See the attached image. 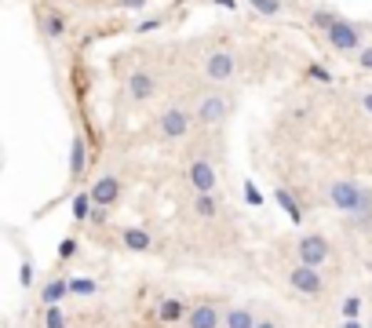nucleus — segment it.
<instances>
[{"instance_id": "423d86ee", "label": "nucleus", "mask_w": 372, "mask_h": 328, "mask_svg": "<svg viewBox=\"0 0 372 328\" xmlns=\"http://www.w3.org/2000/svg\"><path fill=\"white\" fill-rule=\"evenodd\" d=\"M37 33L44 41H51V44H62L70 37V15L62 11L58 4H51V0H41L37 4Z\"/></svg>"}, {"instance_id": "7ed1b4c3", "label": "nucleus", "mask_w": 372, "mask_h": 328, "mask_svg": "<svg viewBox=\"0 0 372 328\" xmlns=\"http://www.w3.org/2000/svg\"><path fill=\"white\" fill-rule=\"evenodd\" d=\"M190 131H194V113L172 103L157 113V121H153V135H157L161 143H186L190 139Z\"/></svg>"}, {"instance_id": "f3484780", "label": "nucleus", "mask_w": 372, "mask_h": 328, "mask_svg": "<svg viewBox=\"0 0 372 328\" xmlns=\"http://www.w3.org/2000/svg\"><path fill=\"white\" fill-rule=\"evenodd\" d=\"M84 172H88V143L77 131V135L70 139V168H66V175H70V183H81Z\"/></svg>"}, {"instance_id": "7c9ffc66", "label": "nucleus", "mask_w": 372, "mask_h": 328, "mask_svg": "<svg viewBox=\"0 0 372 328\" xmlns=\"http://www.w3.org/2000/svg\"><path fill=\"white\" fill-rule=\"evenodd\" d=\"M165 26V19L161 15H153V19H143V22H135V33H139V37H146V33H157Z\"/></svg>"}, {"instance_id": "6ab92c4d", "label": "nucleus", "mask_w": 372, "mask_h": 328, "mask_svg": "<svg viewBox=\"0 0 372 328\" xmlns=\"http://www.w3.org/2000/svg\"><path fill=\"white\" fill-rule=\"evenodd\" d=\"M274 201H277V208H281V212H285L296 226L303 222V205H299V197H296L289 186H277V190H274Z\"/></svg>"}, {"instance_id": "2eb2a0df", "label": "nucleus", "mask_w": 372, "mask_h": 328, "mask_svg": "<svg viewBox=\"0 0 372 328\" xmlns=\"http://www.w3.org/2000/svg\"><path fill=\"white\" fill-rule=\"evenodd\" d=\"M37 299H41L44 307H62V299H70V277L58 274V267H55V274L41 285V295H37Z\"/></svg>"}, {"instance_id": "c85d7f7f", "label": "nucleus", "mask_w": 372, "mask_h": 328, "mask_svg": "<svg viewBox=\"0 0 372 328\" xmlns=\"http://www.w3.org/2000/svg\"><path fill=\"white\" fill-rule=\"evenodd\" d=\"M106 222H110V208L91 205V212H88V226H91V230H103Z\"/></svg>"}, {"instance_id": "20e7f679", "label": "nucleus", "mask_w": 372, "mask_h": 328, "mask_svg": "<svg viewBox=\"0 0 372 328\" xmlns=\"http://www.w3.org/2000/svg\"><path fill=\"white\" fill-rule=\"evenodd\" d=\"M321 37H325V44H329L332 51H339V55H354L358 48H365V26L339 15V19L321 33Z\"/></svg>"}, {"instance_id": "0eeeda50", "label": "nucleus", "mask_w": 372, "mask_h": 328, "mask_svg": "<svg viewBox=\"0 0 372 328\" xmlns=\"http://www.w3.org/2000/svg\"><path fill=\"white\" fill-rule=\"evenodd\" d=\"M285 281L296 295H303V299H321L325 295V274L314 270V267H303V262H292L285 270Z\"/></svg>"}, {"instance_id": "5701e85b", "label": "nucleus", "mask_w": 372, "mask_h": 328, "mask_svg": "<svg viewBox=\"0 0 372 328\" xmlns=\"http://www.w3.org/2000/svg\"><path fill=\"white\" fill-rule=\"evenodd\" d=\"M77 252H81V237H77V234L62 237V241H58V255H55V267H62V262L77 259Z\"/></svg>"}, {"instance_id": "f8f14e48", "label": "nucleus", "mask_w": 372, "mask_h": 328, "mask_svg": "<svg viewBox=\"0 0 372 328\" xmlns=\"http://www.w3.org/2000/svg\"><path fill=\"white\" fill-rule=\"evenodd\" d=\"M88 197L91 205H103V208H117L120 197H124V179L113 172H103L95 183H88Z\"/></svg>"}, {"instance_id": "f704fd0d", "label": "nucleus", "mask_w": 372, "mask_h": 328, "mask_svg": "<svg viewBox=\"0 0 372 328\" xmlns=\"http://www.w3.org/2000/svg\"><path fill=\"white\" fill-rule=\"evenodd\" d=\"M358 103H361V110H365V113H368V117H372V88H368V91H361V95H358Z\"/></svg>"}, {"instance_id": "c9c22d12", "label": "nucleus", "mask_w": 372, "mask_h": 328, "mask_svg": "<svg viewBox=\"0 0 372 328\" xmlns=\"http://www.w3.org/2000/svg\"><path fill=\"white\" fill-rule=\"evenodd\" d=\"M256 328H285V324L277 321V317H259V321H256Z\"/></svg>"}, {"instance_id": "aec40b11", "label": "nucleus", "mask_w": 372, "mask_h": 328, "mask_svg": "<svg viewBox=\"0 0 372 328\" xmlns=\"http://www.w3.org/2000/svg\"><path fill=\"white\" fill-rule=\"evenodd\" d=\"M256 321H259V314L252 307H230L223 314V328H256Z\"/></svg>"}, {"instance_id": "4468645a", "label": "nucleus", "mask_w": 372, "mask_h": 328, "mask_svg": "<svg viewBox=\"0 0 372 328\" xmlns=\"http://www.w3.org/2000/svg\"><path fill=\"white\" fill-rule=\"evenodd\" d=\"M117 241H120L124 252H132V255L153 252V237H150V230H143V226H120L117 230Z\"/></svg>"}, {"instance_id": "9d476101", "label": "nucleus", "mask_w": 372, "mask_h": 328, "mask_svg": "<svg viewBox=\"0 0 372 328\" xmlns=\"http://www.w3.org/2000/svg\"><path fill=\"white\" fill-rule=\"evenodd\" d=\"M186 186L194 193H215L219 190V172H215V164L208 157H194L186 164Z\"/></svg>"}, {"instance_id": "1a4fd4ad", "label": "nucleus", "mask_w": 372, "mask_h": 328, "mask_svg": "<svg viewBox=\"0 0 372 328\" xmlns=\"http://www.w3.org/2000/svg\"><path fill=\"white\" fill-rule=\"evenodd\" d=\"M223 303L212 299V295H205V299L190 303V310H186V321L182 328H223Z\"/></svg>"}, {"instance_id": "412c9836", "label": "nucleus", "mask_w": 372, "mask_h": 328, "mask_svg": "<svg viewBox=\"0 0 372 328\" xmlns=\"http://www.w3.org/2000/svg\"><path fill=\"white\" fill-rule=\"evenodd\" d=\"M248 8H252L256 15L263 19H277V15H285V0H244Z\"/></svg>"}, {"instance_id": "4be33fe9", "label": "nucleus", "mask_w": 372, "mask_h": 328, "mask_svg": "<svg viewBox=\"0 0 372 328\" xmlns=\"http://www.w3.org/2000/svg\"><path fill=\"white\" fill-rule=\"evenodd\" d=\"M99 292V285L91 277H70V299H91Z\"/></svg>"}, {"instance_id": "2f4dec72", "label": "nucleus", "mask_w": 372, "mask_h": 328, "mask_svg": "<svg viewBox=\"0 0 372 328\" xmlns=\"http://www.w3.org/2000/svg\"><path fill=\"white\" fill-rule=\"evenodd\" d=\"M306 77L310 81H321V84H332V70H325L321 62H314V66H306Z\"/></svg>"}, {"instance_id": "6e6552de", "label": "nucleus", "mask_w": 372, "mask_h": 328, "mask_svg": "<svg viewBox=\"0 0 372 328\" xmlns=\"http://www.w3.org/2000/svg\"><path fill=\"white\" fill-rule=\"evenodd\" d=\"M329 259H332V241L325 234H303V237H296V262L321 270Z\"/></svg>"}, {"instance_id": "dca6fc26", "label": "nucleus", "mask_w": 372, "mask_h": 328, "mask_svg": "<svg viewBox=\"0 0 372 328\" xmlns=\"http://www.w3.org/2000/svg\"><path fill=\"white\" fill-rule=\"evenodd\" d=\"M351 230H358V234H372V186L361 190V201L351 215H343Z\"/></svg>"}, {"instance_id": "473e14b6", "label": "nucleus", "mask_w": 372, "mask_h": 328, "mask_svg": "<svg viewBox=\"0 0 372 328\" xmlns=\"http://www.w3.org/2000/svg\"><path fill=\"white\" fill-rule=\"evenodd\" d=\"M354 66H361L365 73H372V44H365V48L354 51Z\"/></svg>"}, {"instance_id": "f03ea898", "label": "nucleus", "mask_w": 372, "mask_h": 328, "mask_svg": "<svg viewBox=\"0 0 372 328\" xmlns=\"http://www.w3.org/2000/svg\"><path fill=\"white\" fill-rule=\"evenodd\" d=\"M237 70H241V58H237L230 48H212V51H205V55L197 58V73H201L208 84H215V88L230 84V81L237 77Z\"/></svg>"}, {"instance_id": "cd10ccee", "label": "nucleus", "mask_w": 372, "mask_h": 328, "mask_svg": "<svg viewBox=\"0 0 372 328\" xmlns=\"http://www.w3.org/2000/svg\"><path fill=\"white\" fill-rule=\"evenodd\" d=\"M44 328H70L62 307H44Z\"/></svg>"}, {"instance_id": "9b49d317", "label": "nucleus", "mask_w": 372, "mask_h": 328, "mask_svg": "<svg viewBox=\"0 0 372 328\" xmlns=\"http://www.w3.org/2000/svg\"><path fill=\"white\" fill-rule=\"evenodd\" d=\"M361 183L358 179H332L329 183V205L339 212V215H351L354 208H358V201H361Z\"/></svg>"}, {"instance_id": "4c0bfd02", "label": "nucleus", "mask_w": 372, "mask_h": 328, "mask_svg": "<svg viewBox=\"0 0 372 328\" xmlns=\"http://www.w3.org/2000/svg\"><path fill=\"white\" fill-rule=\"evenodd\" d=\"M339 328H365V321L361 317H343V321H339Z\"/></svg>"}, {"instance_id": "c756f323", "label": "nucleus", "mask_w": 372, "mask_h": 328, "mask_svg": "<svg viewBox=\"0 0 372 328\" xmlns=\"http://www.w3.org/2000/svg\"><path fill=\"white\" fill-rule=\"evenodd\" d=\"M244 205L248 208H263V193H259L256 183H244Z\"/></svg>"}, {"instance_id": "58836bf2", "label": "nucleus", "mask_w": 372, "mask_h": 328, "mask_svg": "<svg viewBox=\"0 0 372 328\" xmlns=\"http://www.w3.org/2000/svg\"><path fill=\"white\" fill-rule=\"evenodd\" d=\"M365 328H372V321H365Z\"/></svg>"}, {"instance_id": "a211bd4d", "label": "nucleus", "mask_w": 372, "mask_h": 328, "mask_svg": "<svg viewBox=\"0 0 372 328\" xmlns=\"http://www.w3.org/2000/svg\"><path fill=\"white\" fill-rule=\"evenodd\" d=\"M190 212L201 222H215V219H219V197H215V193H194Z\"/></svg>"}, {"instance_id": "f257e3e1", "label": "nucleus", "mask_w": 372, "mask_h": 328, "mask_svg": "<svg viewBox=\"0 0 372 328\" xmlns=\"http://www.w3.org/2000/svg\"><path fill=\"white\" fill-rule=\"evenodd\" d=\"M237 110V95L234 91H223V88H215V91H205L197 95V103H194V128H205V131H215V128H223L230 121V113Z\"/></svg>"}, {"instance_id": "a878e982", "label": "nucleus", "mask_w": 372, "mask_h": 328, "mask_svg": "<svg viewBox=\"0 0 372 328\" xmlns=\"http://www.w3.org/2000/svg\"><path fill=\"white\" fill-rule=\"evenodd\" d=\"M336 19H339V11H336V8H314V11H310V26H314L318 33H325Z\"/></svg>"}, {"instance_id": "39448f33", "label": "nucleus", "mask_w": 372, "mask_h": 328, "mask_svg": "<svg viewBox=\"0 0 372 328\" xmlns=\"http://www.w3.org/2000/svg\"><path fill=\"white\" fill-rule=\"evenodd\" d=\"M157 91H161V81H157V73H153V66H132L128 77H124V95H128L132 106L153 103Z\"/></svg>"}, {"instance_id": "b1692460", "label": "nucleus", "mask_w": 372, "mask_h": 328, "mask_svg": "<svg viewBox=\"0 0 372 328\" xmlns=\"http://www.w3.org/2000/svg\"><path fill=\"white\" fill-rule=\"evenodd\" d=\"M70 208H73V222L84 226V222H88V212H91V197H88V190H77V193H73V205H70Z\"/></svg>"}, {"instance_id": "72a5a7b5", "label": "nucleus", "mask_w": 372, "mask_h": 328, "mask_svg": "<svg viewBox=\"0 0 372 328\" xmlns=\"http://www.w3.org/2000/svg\"><path fill=\"white\" fill-rule=\"evenodd\" d=\"M113 8L117 11H146L150 0H113Z\"/></svg>"}, {"instance_id": "393cba45", "label": "nucleus", "mask_w": 372, "mask_h": 328, "mask_svg": "<svg viewBox=\"0 0 372 328\" xmlns=\"http://www.w3.org/2000/svg\"><path fill=\"white\" fill-rule=\"evenodd\" d=\"M19 285H22V292H29L37 285V262H33V255H22V267H19Z\"/></svg>"}, {"instance_id": "bb28decb", "label": "nucleus", "mask_w": 372, "mask_h": 328, "mask_svg": "<svg viewBox=\"0 0 372 328\" xmlns=\"http://www.w3.org/2000/svg\"><path fill=\"white\" fill-rule=\"evenodd\" d=\"M361 307H365V299H361V295H343V303H339V314H343V317H361Z\"/></svg>"}, {"instance_id": "ddd939ff", "label": "nucleus", "mask_w": 372, "mask_h": 328, "mask_svg": "<svg viewBox=\"0 0 372 328\" xmlns=\"http://www.w3.org/2000/svg\"><path fill=\"white\" fill-rule=\"evenodd\" d=\"M186 310H190V303H186L182 295H161L157 299V321L165 328H179L186 321Z\"/></svg>"}, {"instance_id": "e433bc0d", "label": "nucleus", "mask_w": 372, "mask_h": 328, "mask_svg": "<svg viewBox=\"0 0 372 328\" xmlns=\"http://www.w3.org/2000/svg\"><path fill=\"white\" fill-rule=\"evenodd\" d=\"M215 8H227V11H237L241 8V0H212Z\"/></svg>"}]
</instances>
